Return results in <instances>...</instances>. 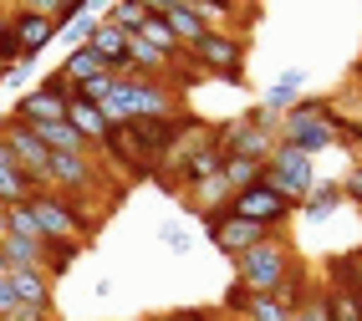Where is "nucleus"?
Returning <instances> with one entry per match:
<instances>
[{"label": "nucleus", "mask_w": 362, "mask_h": 321, "mask_svg": "<svg viewBox=\"0 0 362 321\" xmlns=\"http://www.w3.org/2000/svg\"><path fill=\"white\" fill-rule=\"evenodd\" d=\"M107 122H138V117H168L179 112V92L163 77H112V92L103 103Z\"/></svg>", "instance_id": "obj_1"}, {"label": "nucleus", "mask_w": 362, "mask_h": 321, "mask_svg": "<svg viewBox=\"0 0 362 321\" xmlns=\"http://www.w3.org/2000/svg\"><path fill=\"white\" fill-rule=\"evenodd\" d=\"M26 204H31L36 225H41V240H77V245H87V235H92V209H87L82 194L36 189Z\"/></svg>", "instance_id": "obj_2"}, {"label": "nucleus", "mask_w": 362, "mask_h": 321, "mask_svg": "<svg viewBox=\"0 0 362 321\" xmlns=\"http://www.w3.org/2000/svg\"><path fill=\"white\" fill-rule=\"evenodd\" d=\"M291 265H296V250L286 245V235H271V240H260L255 250L235 255V281L250 286L255 296H276L281 281L291 276Z\"/></svg>", "instance_id": "obj_3"}, {"label": "nucleus", "mask_w": 362, "mask_h": 321, "mask_svg": "<svg viewBox=\"0 0 362 321\" xmlns=\"http://www.w3.org/2000/svg\"><path fill=\"white\" fill-rule=\"evenodd\" d=\"M265 184H271L281 199H291V204H296V214H301L306 194L317 189V163H311L301 148L276 143V148H271V158H265Z\"/></svg>", "instance_id": "obj_4"}, {"label": "nucleus", "mask_w": 362, "mask_h": 321, "mask_svg": "<svg viewBox=\"0 0 362 321\" xmlns=\"http://www.w3.org/2000/svg\"><path fill=\"white\" fill-rule=\"evenodd\" d=\"M245 52H250V41L240 31H204L189 46V57L199 62V71H214L230 87H245Z\"/></svg>", "instance_id": "obj_5"}, {"label": "nucleus", "mask_w": 362, "mask_h": 321, "mask_svg": "<svg viewBox=\"0 0 362 321\" xmlns=\"http://www.w3.org/2000/svg\"><path fill=\"white\" fill-rule=\"evenodd\" d=\"M230 214L235 219H250V225H260V230H271V235H281L286 225L296 219V204L291 199H281V194L271 189V184H250V189H240V194H230Z\"/></svg>", "instance_id": "obj_6"}, {"label": "nucleus", "mask_w": 362, "mask_h": 321, "mask_svg": "<svg viewBox=\"0 0 362 321\" xmlns=\"http://www.w3.org/2000/svg\"><path fill=\"white\" fill-rule=\"evenodd\" d=\"M92 153H103L112 168H128V179H153V174H158V163L143 153V143H138V133H133V122H112Z\"/></svg>", "instance_id": "obj_7"}, {"label": "nucleus", "mask_w": 362, "mask_h": 321, "mask_svg": "<svg viewBox=\"0 0 362 321\" xmlns=\"http://www.w3.org/2000/svg\"><path fill=\"white\" fill-rule=\"evenodd\" d=\"M0 138L11 143L16 163L26 168L31 179H41V184H46V168H52V148H46V143L36 138V128H26V122H16V117L6 112V117H0ZM46 189H52V184H46Z\"/></svg>", "instance_id": "obj_8"}, {"label": "nucleus", "mask_w": 362, "mask_h": 321, "mask_svg": "<svg viewBox=\"0 0 362 321\" xmlns=\"http://www.w3.org/2000/svg\"><path fill=\"white\" fill-rule=\"evenodd\" d=\"M281 143L301 148L306 158H317V153H327V148H337V143H332V128H327V117H311V112H301V107L281 112Z\"/></svg>", "instance_id": "obj_9"}, {"label": "nucleus", "mask_w": 362, "mask_h": 321, "mask_svg": "<svg viewBox=\"0 0 362 321\" xmlns=\"http://www.w3.org/2000/svg\"><path fill=\"white\" fill-rule=\"evenodd\" d=\"M220 133V143H225V158H271V148L281 143L276 133H265V128H255L250 117H240V122H225V128H214Z\"/></svg>", "instance_id": "obj_10"}, {"label": "nucleus", "mask_w": 362, "mask_h": 321, "mask_svg": "<svg viewBox=\"0 0 362 321\" xmlns=\"http://www.w3.org/2000/svg\"><path fill=\"white\" fill-rule=\"evenodd\" d=\"M6 16L16 21V36H21V57H31V62H36V57L46 52V46H52V41L62 36L52 16H26V11H21V6H11Z\"/></svg>", "instance_id": "obj_11"}, {"label": "nucleus", "mask_w": 362, "mask_h": 321, "mask_svg": "<svg viewBox=\"0 0 362 321\" xmlns=\"http://www.w3.org/2000/svg\"><path fill=\"white\" fill-rule=\"evenodd\" d=\"M6 281H11V291H16V301H21V306L52 311V276H46V270L16 265V270H6Z\"/></svg>", "instance_id": "obj_12"}, {"label": "nucleus", "mask_w": 362, "mask_h": 321, "mask_svg": "<svg viewBox=\"0 0 362 321\" xmlns=\"http://www.w3.org/2000/svg\"><path fill=\"white\" fill-rule=\"evenodd\" d=\"M317 296H322V281H317V276H311V270H306V265L296 260V265H291V276L281 281V291H276V301H281L286 311H301L306 301H317Z\"/></svg>", "instance_id": "obj_13"}, {"label": "nucleus", "mask_w": 362, "mask_h": 321, "mask_svg": "<svg viewBox=\"0 0 362 321\" xmlns=\"http://www.w3.org/2000/svg\"><path fill=\"white\" fill-rule=\"evenodd\" d=\"M301 87H306V71H281V77L265 87V97H260V107H271V112H291L296 103H301Z\"/></svg>", "instance_id": "obj_14"}, {"label": "nucleus", "mask_w": 362, "mask_h": 321, "mask_svg": "<svg viewBox=\"0 0 362 321\" xmlns=\"http://www.w3.org/2000/svg\"><path fill=\"white\" fill-rule=\"evenodd\" d=\"M36 138H41L46 148H52V153H92V143H87L77 128H71L66 117H57V122H41V128H36Z\"/></svg>", "instance_id": "obj_15"}, {"label": "nucleus", "mask_w": 362, "mask_h": 321, "mask_svg": "<svg viewBox=\"0 0 362 321\" xmlns=\"http://www.w3.org/2000/svg\"><path fill=\"white\" fill-rule=\"evenodd\" d=\"M11 117L16 122H26V128H41V122H57V117H66V107H57V103H46V97L31 87L26 97H16V107H11Z\"/></svg>", "instance_id": "obj_16"}, {"label": "nucleus", "mask_w": 362, "mask_h": 321, "mask_svg": "<svg viewBox=\"0 0 362 321\" xmlns=\"http://www.w3.org/2000/svg\"><path fill=\"white\" fill-rule=\"evenodd\" d=\"M66 122H71V128H77L92 148H98V143H103V133L112 128L107 112H103V107H92V103H71V107H66Z\"/></svg>", "instance_id": "obj_17"}, {"label": "nucleus", "mask_w": 362, "mask_h": 321, "mask_svg": "<svg viewBox=\"0 0 362 321\" xmlns=\"http://www.w3.org/2000/svg\"><path fill=\"white\" fill-rule=\"evenodd\" d=\"M163 26H168V31H174V36H179V46H184V52H189V46H194V41H199V36L209 31V26H204V21L194 16V6H189V0H179V6H174V11H168V16H163Z\"/></svg>", "instance_id": "obj_18"}, {"label": "nucleus", "mask_w": 362, "mask_h": 321, "mask_svg": "<svg viewBox=\"0 0 362 321\" xmlns=\"http://www.w3.org/2000/svg\"><path fill=\"white\" fill-rule=\"evenodd\" d=\"M62 71H66L71 82H92V77H107V62L92 52V46H71L66 62H62Z\"/></svg>", "instance_id": "obj_19"}, {"label": "nucleus", "mask_w": 362, "mask_h": 321, "mask_svg": "<svg viewBox=\"0 0 362 321\" xmlns=\"http://www.w3.org/2000/svg\"><path fill=\"white\" fill-rule=\"evenodd\" d=\"M225 189L230 194H240V189H250V184H260L265 179V163L260 158H225Z\"/></svg>", "instance_id": "obj_20"}, {"label": "nucleus", "mask_w": 362, "mask_h": 321, "mask_svg": "<svg viewBox=\"0 0 362 321\" xmlns=\"http://www.w3.org/2000/svg\"><path fill=\"white\" fill-rule=\"evenodd\" d=\"M332 209H342V184H337V179H332V184H322V179H317V189L306 194L301 214H306V219H327Z\"/></svg>", "instance_id": "obj_21"}, {"label": "nucleus", "mask_w": 362, "mask_h": 321, "mask_svg": "<svg viewBox=\"0 0 362 321\" xmlns=\"http://www.w3.org/2000/svg\"><path fill=\"white\" fill-rule=\"evenodd\" d=\"M322 306H327V321H362V301H357L352 291L322 286Z\"/></svg>", "instance_id": "obj_22"}, {"label": "nucleus", "mask_w": 362, "mask_h": 321, "mask_svg": "<svg viewBox=\"0 0 362 321\" xmlns=\"http://www.w3.org/2000/svg\"><path fill=\"white\" fill-rule=\"evenodd\" d=\"M36 92L46 97V103H57V107H71V103H77V82H71L62 66H57V71H46V77L36 82Z\"/></svg>", "instance_id": "obj_23"}, {"label": "nucleus", "mask_w": 362, "mask_h": 321, "mask_svg": "<svg viewBox=\"0 0 362 321\" xmlns=\"http://www.w3.org/2000/svg\"><path fill=\"white\" fill-rule=\"evenodd\" d=\"M6 235H11V240H41V225H36V214H31L26 199H21V204H6Z\"/></svg>", "instance_id": "obj_24"}, {"label": "nucleus", "mask_w": 362, "mask_h": 321, "mask_svg": "<svg viewBox=\"0 0 362 321\" xmlns=\"http://www.w3.org/2000/svg\"><path fill=\"white\" fill-rule=\"evenodd\" d=\"M103 21H112V26H123L128 36H138V31H143V21H148V11H143V0H112Z\"/></svg>", "instance_id": "obj_25"}, {"label": "nucleus", "mask_w": 362, "mask_h": 321, "mask_svg": "<svg viewBox=\"0 0 362 321\" xmlns=\"http://www.w3.org/2000/svg\"><path fill=\"white\" fill-rule=\"evenodd\" d=\"M138 36L148 41L153 52H163V57H179V52H184V46H179V36L163 26V16H148V21H143V31H138Z\"/></svg>", "instance_id": "obj_26"}, {"label": "nucleus", "mask_w": 362, "mask_h": 321, "mask_svg": "<svg viewBox=\"0 0 362 321\" xmlns=\"http://www.w3.org/2000/svg\"><path fill=\"white\" fill-rule=\"evenodd\" d=\"M240 321H291V311H286L276 296H250V306H245Z\"/></svg>", "instance_id": "obj_27"}, {"label": "nucleus", "mask_w": 362, "mask_h": 321, "mask_svg": "<svg viewBox=\"0 0 362 321\" xmlns=\"http://www.w3.org/2000/svg\"><path fill=\"white\" fill-rule=\"evenodd\" d=\"M250 296H255L250 286L230 281V286H225V301H220V316H235V321H240V316H245V306H250Z\"/></svg>", "instance_id": "obj_28"}, {"label": "nucleus", "mask_w": 362, "mask_h": 321, "mask_svg": "<svg viewBox=\"0 0 362 321\" xmlns=\"http://www.w3.org/2000/svg\"><path fill=\"white\" fill-rule=\"evenodd\" d=\"M98 21H103V16H92V11H87V16H77L71 26H62V41H66V46H87V41H92V31H98Z\"/></svg>", "instance_id": "obj_29"}, {"label": "nucleus", "mask_w": 362, "mask_h": 321, "mask_svg": "<svg viewBox=\"0 0 362 321\" xmlns=\"http://www.w3.org/2000/svg\"><path fill=\"white\" fill-rule=\"evenodd\" d=\"M21 62V36H16V21L6 16L0 21V66H16Z\"/></svg>", "instance_id": "obj_30"}, {"label": "nucleus", "mask_w": 362, "mask_h": 321, "mask_svg": "<svg viewBox=\"0 0 362 321\" xmlns=\"http://www.w3.org/2000/svg\"><path fill=\"white\" fill-rule=\"evenodd\" d=\"M107 92H112V71H107V77H92V82H77V103L103 107V103H107Z\"/></svg>", "instance_id": "obj_31"}, {"label": "nucleus", "mask_w": 362, "mask_h": 321, "mask_svg": "<svg viewBox=\"0 0 362 321\" xmlns=\"http://www.w3.org/2000/svg\"><path fill=\"white\" fill-rule=\"evenodd\" d=\"M337 184H342V199H352V204L362 209V168L352 163V168H347V174H342V179H337Z\"/></svg>", "instance_id": "obj_32"}, {"label": "nucleus", "mask_w": 362, "mask_h": 321, "mask_svg": "<svg viewBox=\"0 0 362 321\" xmlns=\"http://www.w3.org/2000/svg\"><path fill=\"white\" fill-rule=\"evenodd\" d=\"M16 6L26 11V16H52V21H57V11H62V0H16Z\"/></svg>", "instance_id": "obj_33"}, {"label": "nucleus", "mask_w": 362, "mask_h": 321, "mask_svg": "<svg viewBox=\"0 0 362 321\" xmlns=\"http://www.w3.org/2000/svg\"><path fill=\"white\" fill-rule=\"evenodd\" d=\"M163 321H220V311H204V306H189V311H174V316H163ZM230 321V316H225Z\"/></svg>", "instance_id": "obj_34"}, {"label": "nucleus", "mask_w": 362, "mask_h": 321, "mask_svg": "<svg viewBox=\"0 0 362 321\" xmlns=\"http://www.w3.org/2000/svg\"><path fill=\"white\" fill-rule=\"evenodd\" d=\"M291 321H327V306H322V296H317V301H306L301 311H291Z\"/></svg>", "instance_id": "obj_35"}, {"label": "nucleus", "mask_w": 362, "mask_h": 321, "mask_svg": "<svg viewBox=\"0 0 362 321\" xmlns=\"http://www.w3.org/2000/svg\"><path fill=\"white\" fill-rule=\"evenodd\" d=\"M16 306H21V301H16V291H11V281L0 276V321H6V316H11Z\"/></svg>", "instance_id": "obj_36"}, {"label": "nucleus", "mask_w": 362, "mask_h": 321, "mask_svg": "<svg viewBox=\"0 0 362 321\" xmlns=\"http://www.w3.org/2000/svg\"><path fill=\"white\" fill-rule=\"evenodd\" d=\"M6 321H52V311H36V306H16Z\"/></svg>", "instance_id": "obj_37"}, {"label": "nucleus", "mask_w": 362, "mask_h": 321, "mask_svg": "<svg viewBox=\"0 0 362 321\" xmlns=\"http://www.w3.org/2000/svg\"><path fill=\"white\" fill-rule=\"evenodd\" d=\"M174 6H179V0H143V11H148V16H168Z\"/></svg>", "instance_id": "obj_38"}, {"label": "nucleus", "mask_w": 362, "mask_h": 321, "mask_svg": "<svg viewBox=\"0 0 362 321\" xmlns=\"http://www.w3.org/2000/svg\"><path fill=\"white\" fill-rule=\"evenodd\" d=\"M352 87H357V97H362V62L352 66Z\"/></svg>", "instance_id": "obj_39"}, {"label": "nucleus", "mask_w": 362, "mask_h": 321, "mask_svg": "<svg viewBox=\"0 0 362 321\" xmlns=\"http://www.w3.org/2000/svg\"><path fill=\"white\" fill-rule=\"evenodd\" d=\"M6 270H11V265H6V250H0V276H6Z\"/></svg>", "instance_id": "obj_40"}, {"label": "nucleus", "mask_w": 362, "mask_h": 321, "mask_svg": "<svg viewBox=\"0 0 362 321\" xmlns=\"http://www.w3.org/2000/svg\"><path fill=\"white\" fill-rule=\"evenodd\" d=\"M352 163H357V168H362V148H357V153H352Z\"/></svg>", "instance_id": "obj_41"}, {"label": "nucleus", "mask_w": 362, "mask_h": 321, "mask_svg": "<svg viewBox=\"0 0 362 321\" xmlns=\"http://www.w3.org/2000/svg\"><path fill=\"white\" fill-rule=\"evenodd\" d=\"M0 6H16V0H0Z\"/></svg>", "instance_id": "obj_42"}, {"label": "nucleus", "mask_w": 362, "mask_h": 321, "mask_svg": "<svg viewBox=\"0 0 362 321\" xmlns=\"http://www.w3.org/2000/svg\"><path fill=\"white\" fill-rule=\"evenodd\" d=\"M0 21H6V6H0Z\"/></svg>", "instance_id": "obj_43"}, {"label": "nucleus", "mask_w": 362, "mask_h": 321, "mask_svg": "<svg viewBox=\"0 0 362 321\" xmlns=\"http://www.w3.org/2000/svg\"><path fill=\"white\" fill-rule=\"evenodd\" d=\"M0 209H6V204H0Z\"/></svg>", "instance_id": "obj_44"}]
</instances>
